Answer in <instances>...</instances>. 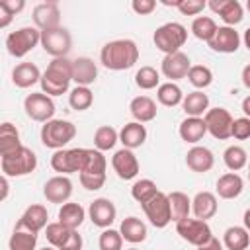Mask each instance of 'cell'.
I'll return each mask as SVG.
<instances>
[{"label":"cell","instance_id":"obj_1","mask_svg":"<svg viewBox=\"0 0 250 250\" xmlns=\"http://www.w3.org/2000/svg\"><path fill=\"white\" fill-rule=\"evenodd\" d=\"M100 61L109 70H127L139 61V47L133 39H115L102 47Z\"/></svg>","mask_w":250,"mask_h":250},{"label":"cell","instance_id":"obj_2","mask_svg":"<svg viewBox=\"0 0 250 250\" xmlns=\"http://www.w3.org/2000/svg\"><path fill=\"white\" fill-rule=\"evenodd\" d=\"M72 80V61H68L66 57L61 59H53L43 76H41V90L47 96H62Z\"/></svg>","mask_w":250,"mask_h":250},{"label":"cell","instance_id":"obj_3","mask_svg":"<svg viewBox=\"0 0 250 250\" xmlns=\"http://www.w3.org/2000/svg\"><path fill=\"white\" fill-rule=\"evenodd\" d=\"M90 148H61L51 156V168L59 172V176H68L74 172H82L88 164Z\"/></svg>","mask_w":250,"mask_h":250},{"label":"cell","instance_id":"obj_4","mask_svg":"<svg viewBox=\"0 0 250 250\" xmlns=\"http://www.w3.org/2000/svg\"><path fill=\"white\" fill-rule=\"evenodd\" d=\"M0 166H2V174L8 178H20V176H27L37 168V154L27 148L21 146L12 154H6L0 158Z\"/></svg>","mask_w":250,"mask_h":250},{"label":"cell","instance_id":"obj_5","mask_svg":"<svg viewBox=\"0 0 250 250\" xmlns=\"http://www.w3.org/2000/svg\"><path fill=\"white\" fill-rule=\"evenodd\" d=\"M152 41L156 45L158 51L166 53V55H172V53H178L180 47L186 45L188 41V29L178 23V21H168L164 25H160L154 35H152Z\"/></svg>","mask_w":250,"mask_h":250},{"label":"cell","instance_id":"obj_6","mask_svg":"<svg viewBox=\"0 0 250 250\" xmlns=\"http://www.w3.org/2000/svg\"><path fill=\"white\" fill-rule=\"evenodd\" d=\"M74 135H76V127L66 119H51L41 127V143L47 148H55V150H61L64 145H68L74 139Z\"/></svg>","mask_w":250,"mask_h":250},{"label":"cell","instance_id":"obj_7","mask_svg":"<svg viewBox=\"0 0 250 250\" xmlns=\"http://www.w3.org/2000/svg\"><path fill=\"white\" fill-rule=\"evenodd\" d=\"M37 43H41V31L31 25L20 27V29L8 33V37H6V49L16 59L25 57L29 51H33L37 47Z\"/></svg>","mask_w":250,"mask_h":250},{"label":"cell","instance_id":"obj_8","mask_svg":"<svg viewBox=\"0 0 250 250\" xmlns=\"http://www.w3.org/2000/svg\"><path fill=\"white\" fill-rule=\"evenodd\" d=\"M176 232L182 236V240H186L188 244L193 246H203L205 242H209L213 238L211 227L207 225V221H199V219H182L176 223Z\"/></svg>","mask_w":250,"mask_h":250},{"label":"cell","instance_id":"obj_9","mask_svg":"<svg viewBox=\"0 0 250 250\" xmlns=\"http://www.w3.org/2000/svg\"><path fill=\"white\" fill-rule=\"evenodd\" d=\"M41 47H43L45 53L51 55L53 59L66 57L68 51H70V47H72L70 31L64 29V27H55V29L41 31Z\"/></svg>","mask_w":250,"mask_h":250},{"label":"cell","instance_id":"obj_10","mask_svg":"<svg viewBox=\"0 0 250 250\" xmlns=\"http://www.w3.org/2000/svg\"><path fill=\"white\" fill-rule=\"evenodd\" d=\"M23 109L29 119L39 121V123H47L55 115V104H53L51 96H47L43 92H31L29 96H25Z\"/></svg>","mask_w":250,"mask_h":250},{"label":"cell","instance_id":"obj_11","mask_svg":"<svg viewBox=\"0 0 250 250\" xmlns=\"http://www.w3.org/2000/svg\"><path fill=\"white\" fill-rule=\"evenodd\" d=\"M146 219L150 221L152 227L156 229H164L168 223H172V211H170V199L164 191H158L152 199H148L146 203L141 205Z\"/></svg>","mask_w":250,"mask_h":250},{"label":"cell","instance_id":"obj_12","mask_svg":"<svg viewBox=\"0 0 250 250\" xmlns=\"http://www.w3.org/2000/svg\"><path fill=\"white\" fill-rule=\"evenodd\" d=\"M205 125H207V133H211L213 139L225 141L230 137L232 131V115L229 113V109L225 107H211L207 109V113L203 115Z\"/></svg>","mask_w":250,"mask_h":250},{"label":"cell","instance_id":"obj_13","mask_svg":"<svg viewBox=\"0 0 250 250\" xmlns=\"http://www.w3.org/2000/svg\"><path fill=\"white\" fill-rule=\"evenodd\" d=\"M191 68V61L186 53L178 51V53H172V55H166L162 59V64H160V70L166 78H170V82H176V80H182V78H188V72Z\"/></svg>","mask_w":250,"mask_h":250},{"label":"cell","instance_id":"obj_14","mask_svg":"<svg viewBox=\"0 0 250 250\" xmlns=\"http://www.w3.org/2000/svg\"><path fill=\"white\" fill-rule=\"evenodd\" d=\"M43 195L49 203H66L72 195V182L68 176H53L43 186Z\"/></svg>","mask_w":250,"mask_h":250},{"label":"cell","instance_id":"obj_15","mask_svg":"<svg viewBox=\"0 0 250 250\" xmlns=\"http://www.w3.org/2000/svg\"><path fill=\"white\" fill-rule=\"evenodd\" d=\"M115 215H117V209H115L113 201L107 197H98L88 207L90 221L100 229H109V225L115 221Z\"/></svg>","mask_w":250,"mask_h":250},{"label":"cell","instance_id":"obj_16","mask_svg":"<svg viewBox=\"0 0 250 250\" xmlns=\"http://www.w3.org/2000/svg\"><path fill=\"white\" fill-rule=\"evenodd\" d=\"M33 23L39 31L61 27V12L57 2H41L33 8Z\"/></svg>","mask_w":250,"mask_h":250},{"label":"cell","instance_id":"obj_17","mask_svg":"<svg viewBox=\"0 0 250 250\" xmlns=\"http://www.w3.org/2000/svg\"><path fill=\"white\" fill-rule=\"evenodd\" d=\"M111 166L121 180H133L139 174V160L131 148H121L111 156Z\"/></svg>","mask_w":250,"mask_h":250},{"label":"cell","instance_id":"obj_18","mask_svg":"<svg viewBox=\"0 0 250 250\" xmlns=\"http://www.w3.org/2000/svg\"><path fill=\"white\" fill-rule=\"evenodd\" d=\"M215 14L221 16V20L229 25V27H234L236 23L242 21L244 18V10H242V4L238 0H211L207 4Z\"/></svg>","mask_w":250,"mask_h":250},{"label":"cell","instance_id":"obj_19","mask_svg":"<svg viewBox=\"0 0 250 250\" xmlns=\"http://www.w3.org/2000/svg\"><path fill=\"white\" fill-rule=\"evenodd\" d=\"M207 45L217 53H236L240 47V35L234 27L223 25L217 29V33L213 35V39Z\"/></svg>","mask_w":250,"mask_h":250},{"label":"cell","instance_id":"obj_20","mask_svg":"<svg viewBox=\"0 0 250 250\" xmlns=\"http://www.w3.org/2000/svg\"><path fill=\"white\" fill-rule=\"evenodd\" d=\"M47 219H49L47 209L43 205H39V203H33L23 211V215L20 217L16 229H25V230H31V232H39L41 229H45L49 225Z\"/></svg>","mask_w":250,"mask_h":250},{"label":"cell","instance_id":"obj_21","mask_svg":"<svg viewBox=\"0 0 250 250\" xmlns=\"http://www.w3.org/2000/svg\"><path fill=\"white\" fill-rule=\"evenodd\" d=\"M98 78V66L90 57H78L72 61V80L76 86H90Z\"/></svg>","mask_w":250,"mask_h":250},{"label":"cell","instance_id":"obj_22","mask_svg":"<svg viewBox=\"0 0 250 250\" xmlns=\"http://www.w3.org/2000/svg\"><path fill=\"white\" fill-rule=\"evenodd\" d=\"M186 164L191 172L197 174H205L213 168L215 164V156L207 146H191L186 154Z\"/></svg>","mask_w":250,"mask_h":250},{"label":"cell","instance_id":"obj_23","mask_svg":"<svg viewBox=\"0 0 250 250\" xmlns=\"http://www.w3.org/2000/svg\"><path fill=\"white\" fill-rule=\"evenodd\" d=\"M217 209H219L217 195L211 191H197L195 197L191 199V211H193L195 219H199V221H207V219L215 217Z\"/></svg>","mask_w":250,"mask_h":250},{"label":"cell","instance_id":"obj_24","mask_svg":"<svg viewBox=\"0 0 250 250\" xmlns=\"http://www.w3.org/2000/svg\"><path fill=\"white\" fill-rule=\"evenodd\" d=\"M41 70L33 62H20L12 70V82L18 88H31L33 84L41 82Z\"/></svg>","mask_w":250,"mask_h":250},{"label":"cell","instance_id":"obj_25","mask_svg":"<svg viewBox=\"0 0 250 250\" xmlns=\"http://www.w3.org/2000/svg\"><path fill=\"white\" fill-rule=\"evenodd\" d=\"M119 141L123 145V148H139L145 141H146V127L139 121H131L125 123L123 129L119 131Z\"/></svg>","mask_w":250,"mask_h":250},{"label":"cell","instance_id":"obj_26","mask_svg":"<svg viewBox=\"0 0 250 250\" xmlns=\"http://www.w3.org/2000/svg\"><path fill=\"white\" fill-rule=\"evenodd\" d=\"M244 182L236 172H227L217 180V195L221 199H234L242 193Z\"/></svg>","mask_w":250,"mask_h":250},{"label":"cell","instance_id":"obj_27","mask_svg":"<svg viewBox=\"0 0 250 250\" xmlns=\"http://www.w3.org/2000/svg\"><path fill=\"white\" fill-rule=\"evenodd\" d=\"M182 141L189 143V145H195L203 139V135L207 133V125H205V119L203 117H186L182 123H180V129H178Z\"/></svg>","mask_w":250,"mask_h":250},{"label":"cell","instance_id":"obj_28","mask_svg":"<svg viewBox=\"0 0 250 250\" xmlns=\"http://www.w3.org/2000/svg\"><path fill=\"white\" fill-rule=\"evenodd\" d=\"M86 219V211L80 203H72V201H66L61 205L59 209V223L70 230H76Z\"/></svg>","mask_w":250,"mask_h":250},{"label":"cell","instance_id":"obj_29","mask_svg":"<svg viewBox=\"0 0 250 250\" xmlns=\"http://www.w3.org/2000/svg\"><path fill=\"white\" fill-rule=\"evenodd\" d=\"M129 109H131V115L135 117V121H139V123L152 121L156 117V111H158L154 100L148 98V96H137V98H133L131 104H129Z\"/></svg>","mask_w":250,"mask_h":250},{"label":"cell","instance_id":"obj_30","mask_svg":"<svg viewBox=\"0 0 250 250\" xmlns=\"http://www.w3.org/2000/svg\"><path fill=\"white\" fill-rule=\"evenodd\" d=\"M119 232H121L123 240H127L131 244H139V242L146 240V225L137 217L123 219L119 225Z\"/></svg>","mask_w":250,"mask_h":250},{"label":"cell","instance_id":"obj_31","mask_svg":"<svg viewBox=\"0 0 250 250\" xmlns=\"http://www.w3.org/2000/svg\"><path fill=\"white\" fill-rule=\"evenodd\" d=\"M182 107H184V111H186L188 117H201L209 109V96L203 94L201 90L189 92L188 96H184Z\"/></svg>","mask_w":250,"mask_h":250},{"label":"cell","instance_id":"obj_32","mask_svg":"<svg viewBox=\"0 0 250 250\" xmlns=\"http://www.w3.org/2000/svg\"><path fill=\"white\" fill-rule=\"evenodd\" d=\"M21 141H20V133L12 123H2L0 125V156L12 154L18 148H21Z\"/></svg>","mask_w":250,"mask_h":250},{"label":"cell","instance_id":"obj_33","mask_svg":"<svg viewBox=\"0 0 250 250\" xmlns=\"http://www.w3.org/2000/svg\"><path fill=\"white\" fill-rule=\"evenodd\" d=\"M223 244L227 250H246L250 244V234L244 227H229L223 234Z\"/></svg>","mask_w":250,"mask_h":250},{"label":"cell","instance_id":"obj_34","mask_svg":"<svg viewBox=\"0 0 250 250\" xmlns=\"http://www.w3.org/2000/svg\"><path fill=\"white\" fill-rule=\"evenodd\" d=\"M168 199H170V211H172V221L174 223L189 217L191 199L184 191H172V193H168Z\"/></svg>","mask_w":250,"mask_h":250},{"label":"cell","instance_id":"obj_35","mask_svg":"<svg viewBox=\"0 0 250 250\" xmlns=\"http://www.w3.org/2000/svg\"><path fill=\"white\" fill-rule=\"evenodd\" d=\"M156 98L162 105L166 107H176L178 104L184 102V94H182V88L174 82H164L156 88Z\"/></svg>","mask_w":250,"mask_h":250},{"label":"cell","instance_id":"obj_36","mask_svg":"<svg viewBox=\"0 0 250 250\" xmlns=\"http://www.w3.org/2000/svg\"><path fill=\"white\" fill-rule=\"evenodd\" d=\"M35 246H37V232L25 229H14L8 242L10 250H35Z\"/></svg>","mask_w":250,"mask_h":250},{"label":"cell","instance_id":"obj_37","mask_svg":"<svg viewBox=\"0 0 250 250\" xmlns=\"http://www.w3.org/2000/svg\"><path fill=\"white\" fill-rule=\"evenodd\" d=\"M223 160H225V166L230 170V172H238L242 170L246 164H248V154L242 146L238 145H230L225 148L223 152Z\"/></svg>","mask_w":250,"mask_h":250},{"label":"cell","instance_id":"obj_38","mask_svg":"<svg viewBox=\"0 0 250 250\" xmlns=\"http://www.w3.org/2000/svg\"><path fill=\"white\" fill-rule=\"evenodd\" d=\"M217 23H215V20L213 18H209V16H197L193 21H191V33L197 37V39H201V41H211L213 39V35L217 33Z\"/></svg>","mask_w":250,"mask_h":250},{"label":"cell","instance_id":"obj_39","mask_svg":"<svg viewBox=\"0 0 250 250\" xmlns=\"http://www.w3.org/2000/svg\"><path fill=\"white\" fill-rule=\"evenodd\" d=\"M117 141H119V133H117L111 125H102V127H98L96 133H94V146H96L98 150H102V152L113 148Z\"/></svg>","mask_w":250,"mask_h":250},{"label":"cell","instance_id":"obj_40","mask_svg":"<svg viewBox=\"0 0 250 250\" xmlns=\"http://www.w3.org/2000/svg\"><path fill=\"white\" fill-rule=\"evenodd\" d=\"M92 102H94V94H92V90L88 86H76L68 94V105L72 109H76V111L88 109L92 105Z\"/></svg>","mask_w":250,"mask_h":250},{"label":"cell","instance_id":"obj_41","mask_svg":"<svg viewBox=\"0 0 250 250\" xmlns=\"http://www.w3.org/2000/svg\"><path fill=\"white\" fill-rule=\"evenodd\" d=\"M156 193H158V188H156V184H154L152 180H148V178L137 180V182L133 184V188H131L133 199H135L137 203H141V205L146 203L148 199H152Z\"/></svg>","mask_w":250,"mask_h":250},{"label":"cell","instance_id":"obj_42","mask_svg":"<svg viewBox=\"0 0 250 250\" xmlns=\"http://www.w3.org/2000/svg\"><path fill=\"white\" fill-rule=\"evenodd\" d=\"M188 80L191 82V86H195L197 90H203L207 86H211L213 82V72L209 66L205 64H191L189 72H188Z\"/></svg>","mask_w":250,"mask_h":250},{"label":"cell","instance_id":"obj_43","mask_svg":"<svg viewBox=\"0 0 250 250\" xmlns=\"http://www.w3.org/2000/svg\"><path fill=\"white\" fill-rule=\"evenodd\" d=\"M135 84L141 88V90H152V88H158L160 86V74L156 68L152 66H141L135 74Z\"/></svg>","mask_w":250,"mask_h":250},{"label":"cell","instance_id":"obj_44","mask_svg":"<svg viewBox=\"0 0 250 250\" xmlns=\"http://www.w3.org/2000/svg\"><path fill=\"white\" fill-rule=\"evenodd\" d=\"M68 234H70V229L62 227L59 221H57V223H49V225L45 227V236H47L49 244L55 246L57 250L64 244V240L68 238Z\"/></svg>","mask_w":250,"mask_h":250},{"label":"cell","instance_id":"obj_45","mask_svg":"<svg viewBox=\"0 0 250 250\" xmlns=\"http://www.w3.org/2000/svg\"><path fill=\"white\" fill-rule=\"evenodd\" d=\"M100 250H121L123 248V236L115 229H104L98 240Z\"/></svg>","mask_w":250,"mask_h":250},{"label":"cell","instance_id":"obj_46","mask_svg":"<svg viewBox=\"0 0 250 250\" xmlns=\"http://www.w3.org/2000/svg\"><path fill=\"white\" fill-rule=\"evenodd\" d=\"M78 180L84 189L96 191L105 184V174H78Z\"/></svg>","mask_w":250,"mask_h":250},{"label":"cell","instance_id":"obj_47","mask_svg":"<svg viewBox=\"0 0 250 250\" xmlns=\"http://www.w3.org/2000/svg\"><path fill=\"white\" fill-rule=\"evenodd\" d=\"M230 137H234L236 141H246L250 139V119L248 117H238L232 121V131Z\"/></svg>","mask_w":250,"mask_h":250},{"label":"cell","instance_id":"obj_48","mask_svg":"<svg viewBox=\"0 0 250 250\" xmlns=\"http://www.w3.org/2000/svg\"><path fill=\"white\" fill-rule=\"evenodd\" d=\"M205 8H207V2H203V0H180V4H178V10L184 16H197Z\"/></svg>","mask_w":250,"mask_h":250},{"label":"cell","instance_id":"obj_49","mask_svg":"<svg viewBox=\"0 0 250 250\" xmlns=\"http://www.w3.org/2000/svg\"><path fill=\"white\" fill-rule=\"evenodd\" d=\"M131 8L139 16H148V14H152L156 10V2L154 0H133Z\"/></svg>","mask_w":250,"mask_h":250},{"label":"cell","instance_id":"obj_50","mask_svg":"<svg viewBox=\"0 0 250 250\" xmlns=\"http://www.w3.org/2000/svg\"><path fill=\"white\" fill-rule=\"evenodd\" d=\"M59 250H82V236L78 234V230H70L68 238Z\"/></svg>","mask_w":250,"mask_h":250},{"label":"cell","instance_id":"obj_51","mask_svg":"<svg viewBox=\"0 0 250 250\" xmlns=\"http://www.w3.org/2000/svg\"><path fill=\"white\" fill-rule=\"evenodd\" d=\"M0 8H4L8 14L16 16L25 8V2L23 0H0Z\"/></svg>","mask_w":250,"mask_h":250},{"label":"cell","instance_id":"obj_52","mask_svg":"<svg viewBox=\"0 0 250 250\" xmlns=\"http://www.w3.org/2000/svg\"><path fill=\"white\" fill-rule=\"evenodd\" d=\"M197 250H223V244H221V240L219 238H211L209 242H205L203 246H197Z\"/></svg>","mask_w":250,"mask_h":250},{"label":"cell","instance_id":"obj_53","mask_svg":"<svg viewBox=\"0 0 250 250\" xmlns=\"http://www.w3.org/2000/svg\"><path fill=\"white\" fill-rule=\"evenodd\" d=\"M12 20H14V16H12V14H8L4 8H0V27H8Z\"/></svg>","mask_w":250,"mask_h":250},{"label":"cell","instance_id":"obj_54","mask_svg":"<svg viewBox=\"0 0 250 250\" xmlns=\"http://www.w3.org/2000/svg\"><path fill=\"white\" fill-rule=\"evenodd\" d=\"M0 186H2V195H0V199L6 201V197H8V189H10V186H8V176L2 174V178H0Z\"/></svg>","mask_w":250,"mask_h":250},{"label":"cell","instance_id":"obj_55","mask_svg":"<svg viewBox=\"0 0 250 250\" xmlns=\"http://www.w3.org/2000/svg\"><path fill=\"white\" fill-rule=\"evenodd\" d=\"M242 84L250 90V64H246V66L242 68Z\"/></svg>","mask_w":250,"mask_h":250},{"label":"cell","instance_id":"obj_56","mask_svg":"<svg viewBox=\"0 0 250 250\" xmlns=\"http://www.w3.org/2000/svg\"><path fill=\"white\" fill-rule=\"evenodd\" d=\"M242 111H244V117L250 119V96H246V98L242 100Z\"/></svg>","mask_w":250,"mask_h":250},{"label":"cell","instance_id":"obj_57","mask_svg":"<svg viewBox=\"0 0 250 250\" xmlns=\"http://www.w3.org/2000/svg\"><path fill=\"white\" fill-rule=\"evenodd\" d=\"M242 221H244V229L250 232V209L244 211V219H242Z\"/></svg>","mask_w":250,"mask_h":250},{"label":"cell","instance_id":"obj_58","mask_svg":"<svg viewBox=\"0 0 250 250\" xmlns=\"http://www.w3.org/2000/svg\"><path fill=\"white\" fill-rule=\"evenodd\" d=\"M244 45H246V49L250 51V27L244 31Z\"/></svg>","mask_w":250,"mask_h":250},{"label":"cell","instance_id":"obj_59","mask_svg":"<svg viewBox=\"0 0 250 250\" xmlns=\"http://www.w3.org/2000/svg\"><path fill=\"white\" fill-rule=\"evenodd\" d=\"M41 250H57L55 246H45V248H41Z\"/></svg>","mask_w":250,"mask_h":250},{"label":"cell","instance_id":"obj_60","mask_svg":"<svg viewBox=\"0 0 250 250\" xmlns=\"http://www.w3.org/2000/svg\"><path fill=\"white\" fill-rule=\"evenodd\" d=\"M246 8H248V12H250V0H248V2H246Z\"/></svg>","mask_w":250,"mask_h":250},{"label":"cell","instance_id":"obj_61","mask_svg":"<svg viewBox=\"0 0 250 250\" xmlns=\"http://www.w3.org/2000/svg\"><path fill=\"white\" fill-rule=\"evenodd\" d=\"M248 180H250V164H248Z\"/></svg>","mask_w":250,"mask_h":250},{"label":"cell","instance_id":"obj_62","mask_svg":"<svg viewBox=\"0 0 250 250\" xmlns=\"http://www.w3.org/2000/svg\"><path fill=\"white\" fill-rule=\"evenodd\" d=\"M129 250H139V248H129Z\"/></svg>","mask_w":250,"mask_h":250}]
</instances>
